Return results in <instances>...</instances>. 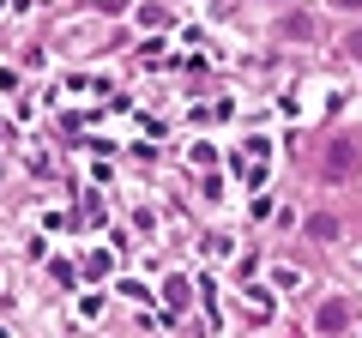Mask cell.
<instances>
[{
  "label": "cell",
  "instance_id": "6da1fadb",
  "mask_svg": "<svg viewBox=\"0 0 362 338\" xmlns=\"http://www.w3.org/2000/svg\"><path fill=\"white\" fill-rule=\"evenodd\" d=\"M356 169H362V145L356 139H338L332 151H326V182H350Z\"/></svg>",
  "mask_w": 362,
  "mask_h": 338
},
{
  "label": "cell",
  "instance_id": "7a4b0ae2",
  "mask_svg": "<svg viewBox=\"0 0 362 338\" xmlns=\"http://www.w3.org/2000/svg\"><path fill=\"white\" fill-rule=\"evenodd\" d=\"M314 326H320V332H344V326H350V308H344V302H320Z\"/></svg>",
  "mask_w": 362,
  "mask_h": 338
},
{
  "label": "cell",
  "instance_id": "3957f363",
  "mask_svg": "<svg viewBox=\"0 0 362 338\" xmlns=\"http://www.w3.org/2000/svg\"><path fill=\"white\" fill-rule=\"evenodd\" d=\"M350 54H356V61H362V30H356V37H350Z\"/></svg>",
  "mask_w": 362,
  "mask_h": 338
},
{
  "label": "cell",
  "instance_id": "277c9868",
  "mask_svg": "<svg viewBox=\"0 0 362 338\" xmlns=\"http://www.w3.org/2000/svg\"><path fill=\"white\" fill-rule=\"evenodd\" d=\"M338 6H362V0H338Z\"/></svg>",
  "mask_w": 362,
  "mask_h": 338
}]
</instances>
